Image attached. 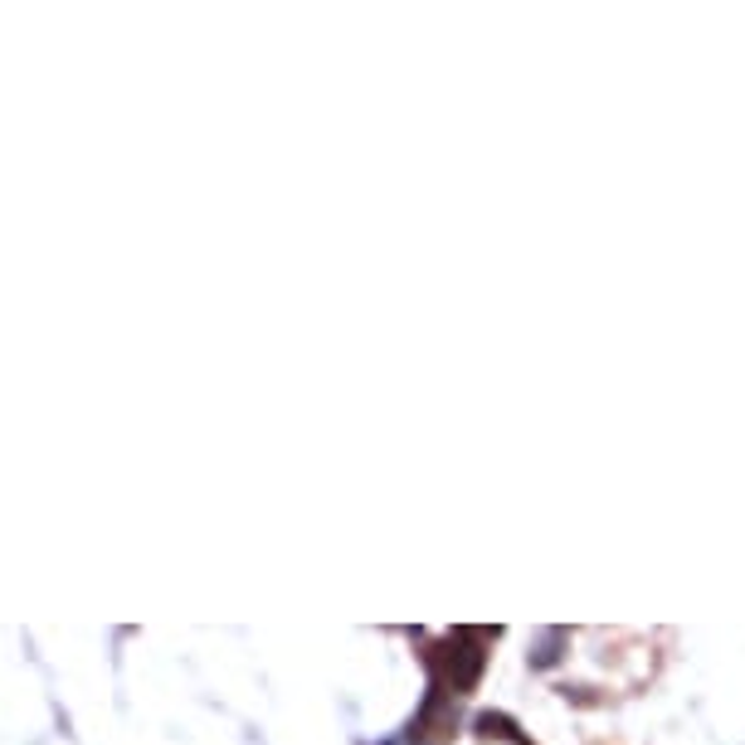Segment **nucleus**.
I'll use <instances>...</instances> for the list:
<instances>
[{
	"instance_id": "nucleus-1",
	"label": "nucleus",
	"mask_w": 745,
	"mask_h": 745,
	"mask_svg": "<svg viewBox=\"0 0 745 745\" xmlns=\"http://www.w3.org/2000/svg\"><path fill=\"white\" fill-rule=\"evenodd\" d=\"M478 736H497V741H512V745H532V741H526V736H516V721H507V716H492V711H488V716H478Z\"/></svg>"
}]
</instances>
